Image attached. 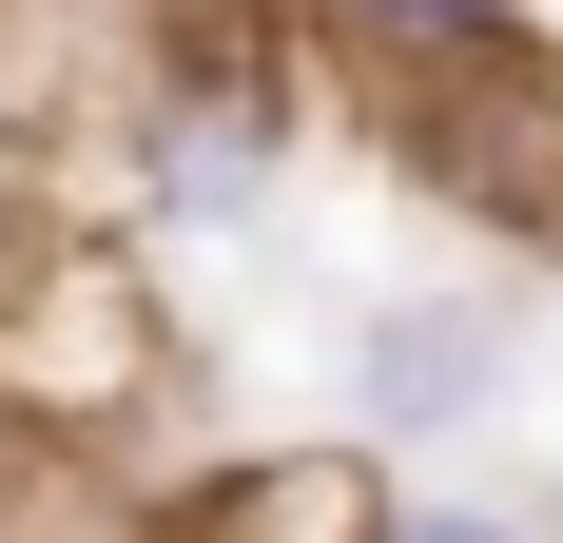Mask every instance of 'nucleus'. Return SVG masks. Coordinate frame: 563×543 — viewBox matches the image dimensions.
Listing matches in <instances>:
<instances>
[{
    "mask_svg": "<svg viewBox=\"0 0 563 543\" xmlns=\"http://www.w3.org/2000/svg\"><path fill=\"white\" fill-rule=\"evenodd\" d=\"M311 117H331L311 0H156L136 20V175H156L175 233L273 214V175L311 156Z\"/></svg>",
    "mask_w": 563,
    "mask_h": 543,
    "instance_id": "nucleus-1",
    "label": "nucleus"
},
{
    "mask_svg": "<svg viewBox=\"0 0 563 543\" xmlns=\"http://www.w3.org/2000/svg\"><path fill=\"white\" fill-rule=\"evenodd\" d=\"M350 136L428 195V214H466L486 253L563 272V40L544 58H448V78H408V58H331Z\"/></svg>",
    "mask_w": 563,
    "mask_h": 543,
    "instance_id": "nucleus-2",
    "label": "nucleus"
},
{
    "mask_svg": "<svg viewBox=\"0 0 563 543\" xmlns=\"http://www.w3.org/2000/svg\"><path fill=\"white\" fill-rule=\"evenodd\" d=\"M156 408H175V291L98 233H20L0 253V428L40 466H78V446L156 428Z\"/></svg>",
    "mask_w": 563,
    "mask_h": 543,
    "instance_id": "nucleus-3",
    "label": "nucleus"
},
{
    "mask_svg": "<svg viewBox=\"0 0 563 543\" xmlns=\"http://www.w3.org/2000/svg\"><path fill=\"white\" fill-rule=\"evenodd\" d=\"M408 486L369 428H273V446H214V466H175L136 505V543H389Z\"/></svg>",
    "mask_w": 563,
    "mask_h": 543,
    "instance_id": "nucleus-4",
    "label": "nucleus"
},
{
    "mask_svg": "<svg viewBox=\"0 0 563 543\" xmlns=\"http://www.w3.org/2000/svg\"><path fill=\"white\" fill-rule=\"evenodd\" d=\"M486 388H506V311H486V272H448V291L369 311V350H350V428L408 446V428H466Z\"/></svg>",
    "mask_w": 563,
    "mask_h": 543,
    "instance_id": "nucleus-5",
    "label": "nucleus"
},
{
    "mask_svg": "<svg viewBox=\"0 0 563 543\" xmlns=\"http://www.w3.org/2000/svg\"><path fill=\"white\" fill-rule=\"evenodd\" d=\"M563 20L525 0H311V58H408V78H448V58H544Z\"/></svg>",
    "mask_w": 563,
    "mask_h": 543,
    "instance_id": "nucleus-6",
    "label": "nucleus"
},
{
    "mask_svg": "<svg viewBox=\"0 0 563 543\" xmlns=\"http://www.w3.org/2000/svg\"><path fill=\"white\" fill-rule=\"evenodd\" d=\"M389 543H525V524H506V505H408Z\"/></svg>",
    "mask_w": 563,
    "mask_h": 543,
    "instance_id": "nucleus-7",
    "label": "nucleus"
},
{
    "mask_svg": "<svg viewBox=\"0 0 563 543\" xmlns=\"http://www.w3.org/2000/svg\"><path fill=\"white\" fill-rule=\"evenodd\" d=\"M20 195H40V156H20V136H0V253H20V233H40V214H20Z\"/></svg>",
    "mask_w": 563,
    "mask_h": 543,
    "instance_id": "nucleus-8",
    "label": "nucleus"
},
{
    "mask_svg": "<svg viewBox=\"0 0 563 543\" xmlns=\"http://www.w3.org/2000/svg\"><path fill=\"white\" fill-rule=\"evenodd\" d=\"M0 543H20V524H0Z\"/></svg>",
    "mask_w": 563,
    "mask_h": 543,
    "instance_id": "nucleus-9",
    "label": "nucleus"
}]
</instances>
